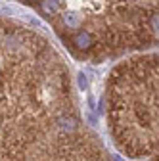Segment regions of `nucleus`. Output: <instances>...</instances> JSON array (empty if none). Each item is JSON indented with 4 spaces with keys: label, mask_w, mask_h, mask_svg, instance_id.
Returning a JSON list of instances; mask_svg holds the SVG:
<instances>
[{
    "label": "nucleus",
    "mask_w": 159,
    "mask_h": 161,
    "mask_svg": "<svg viewBox=\"0 0 159 161\" xmlns=\"http://www.w3.org/2000/svg\"><path fill=\"white\" fill-rule=\"evenodd\" d=\"M0 161H111L83 123L62 54L35 29L2 17Z\"/></svg>",
    "instance_id": "nucleus-1"
},
{
    "label": "nucleus",
    "mask_w": 159,
    "mask_h": 161,
    "mask_svg": "<svg viewBox=\"0 0 159 161\" xmlns=\"http://www.w3.org/2000/svg\"><path fill=\"white\" fill-rule=\"evenodd\" d=\"M106 115L121 153L130 159L159 155V52L130 56L109 71Z\"/></svg>",
    "instance_id": "nucleus-2"
},
{
    "label": "nucleus",
    "mask_w": 159,
    "mask_h": 161,
    "mask_svg": "<svg viewBox=\"0 0 159 161\" xmlns=\"http://www.w3.org/2000/svg\"><path fill=\"white\" fill-rule=\"evenodd\" d=\"M150 161H159V155H155V157H151Z\"/></svg>",
    "instance_id": "nucleus-3"
}]
</instances>
